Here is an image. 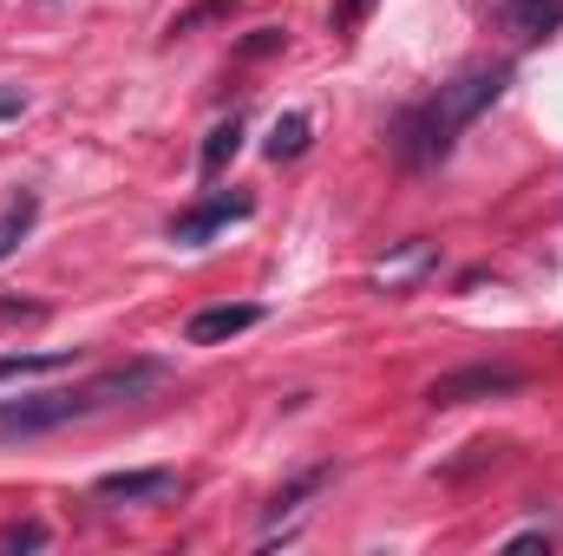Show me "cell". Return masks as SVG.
Listing matches in <instances>:
<instances>
[{
  "instance_id": "4fadbf2b",
  "label": "cell",
  "mask_w": 563,
  "mask_h": 556,
  "mask_svg": "<svg viewBox=\"0 0 563 556\" xmlns=\"http://www.w3.org/2000/svg\"><path fill=\"white\" fill-rule=\"evenodd\" d=\"M328 485V465H314V471H301L295 485H282L276 498H269V518H282V511H301V498H314Z\"/></svg>"
},
{
  "instance_id": "5bb4252c",
  "label": "cell",
  "mask_w": 563,
  "mask_h": 556,
  "mask_svg": "<svg viewBox=\"0 0 563 556\" xmlns=\"http://www.w3.org/2000/svg\"><path fill=\"white\" fill-rule=\"evenodd\" d=\"M236 0H197V7H184V13H170V26H164V40H184V33H197L203 20H217V13H230Z\"/></svg>"
},
{
  "instance_id": "7c38bea8",
  "label": "cell",
  "mask_w": 563,
  "mask_h": 556,
  "mask_svg": "<svg viewBox=\"0 0 563 556\" xmlns=\"http://www.w3.org/2000/svg\"><path fill=\"white\" fill-rule=\"evenodd\" d=\"M420 269H432V243H407L394 263H380L374 269V281H387V288H400V281H413Z\"/></svg>"
},
{
  "instance_id": "30bf717a",
  "label": "cell",
  "mask_w": 563,
  "mask_h": 556,
  "mask_svg": "<svg viewBox=\"0 0 563 556\" xmlns=\"http://www.w3.org/2000/svg\"><path fill=\"white\" fill-rule=\"evenodd\" d=\"M73 367V347H53V354H0V380H26V374H59Z\"/></svg>"
},
{
  "instance_id": "9a60e30c",
  "label": "cell",
  "mask_w": 563,
  "mask_h": 556,
  "mask_svg": "<svg viewBox=\"0 0 563 556\" xmlns=\"http://www.w3.org/2000/svg\"><path fill=\"white\" fill-rule=\"evenodd\" d=\"M46 524L40 518H20V524H0V551H46Z\"/></svg>"
},
{
  "instance_id": "d6986e66",
  "label": "cell",
  "mask_w": 563,
  "mask_h": 556,
  "mask_svg": "<svg viewBox=\"0 0 563 556\" xmlns=\"http://www.w3.org/2000/svg\"><path fill=\"white\" fill-rule=\"evenodd\" d=\"M20 112H26V92H20V86H13V92H0V119H20Z\"/></svg>"
},
{
  "instance_id": "277c9868",
  "label": "cell",
  "mask_w": 563,
  "mask_h": 556,
  "mask_svg": "<svg viewBox=\"0 0 563 556\" xmlns=\"http://www.w3.org/2000/svg\"><path fill=\"white\" fill-rule=\"evenodd\" d=\"M525 374L518 367H459V374H439L426 387V407H472V400H498V393H518Z\"/></svg>"
},
{
  "instance_id": "7a4b0ae2",
  "label": "cell",
  "mask_w": 563,
  "mask_h": 556,
  "mask_svg": "<svg viewBox=\"0 0 563 556\" xmlns=\"http://www.w3.org/2000/svg\"><path fill=\"white\" fill-rule=\"evenodd\" d=\"M151 387H164V360H125V367L92 374L86 387H59V393H33V400L0 407V432H7V438H33V432L73 425V419H86V413L125 407V400H139Z\"/></svg>"
},
{
  "instance_id": "52a82bcc",
  "label": "cell",
  "mask_w": 563,
  "mask_h": 556,
  "mask_svg": "<svg viewBox=\"0 0 563 556\" xmlns=\"http://www.w3.org/2000/svg\"><path fill=\"white\" fill-rule=\"evenodd\" d=\"M505 20L518 40H544L563 26V0H505Z\"/></svg>"
},
{
  "instance_id": "6da1fadb",
  "label": "cell",
  "mask_w": 563,
  "mask_h": 556,
  "mask_svg": "<svg viewBox=\"0 0 563 556\" xmlns=\"http://www.w3.org/2000/svg\"><path fill=\"white\" fill-rule=\"evenodd\" d=\"M505 86H511V66H505V59L465 66V73H459V79H445L432 99L407 105V112L394 119V157H400V164H413V170H420V164H439L478 112H492V105L505 99Z\"/></svg>"
},
{
  "instance_id": "e0dca14e",
  "label": "cell",
  "mask_w": 563,
  "mask_h": 556,
  "mask_svg": "<svg viewBox=\"0 0 563 556\" xmlns=\"http://www.w3.org/2000/svg\"><path fill=\"white\" fill-rule=\"evenodd\" d=\"M367 7H374V0H341V7L328 13V26H334V33H354V20H361Z\"/></svg>"
},
{
  "instance_id": "ba28073f",
  "label": "cell",
  "mask_w": 563,
  "mask_h": 556,
  "mask_svg": "<svg viewBox=\"0 0 563 556\" xmlns=\"http://www.w3.org/2000/svg\"><path fill=\"white\" fill-rule=\"evenodd\" d=\"M33 223H40V197H33V190H13L7 210H0V263L33 236Z\"/></svg>"
},
{
  "instance_id": "ac0fdd59",
  "label": "cell",
  "mask_w": 563,
  "mask_h": 556,
  "mask_svg": "<svg viewBox=\"0 0 563 556\" xmlns=\"http://www.w3.org/2000/svg\"><path fill=\"white\" fill-rule=\"evenodd\" d=\"M538 544L551 551V531H518V537H505V551H538Z\"/></svg>"
},
{
  "instance_id": "9c48e42d",
  "label": "cell",
  "mask_w": 563,
  "mask_h": 556,
  "mask_svg": "<svg viewBox=\"0 0 563 556\" xmlns=\"http://www.w3.org/2000/svg\"><path fill=\"white\" fill-rule=\"evenodd\" d=\"M236 151H243V119L230 112V119H223V125L203 138V157H197V164H203V177H223V164H230Z\"/></svg>"
},
{
  "instance_id": "2e32d148",
  "label": "cell",
  "mask_w": 563,
  "mask_h": 556,
  "mask_svg": "<svg viewBox=\"0 0 563 556\" xmlns=\"http://www.w3.org/2000/svg\"><path fill=\"white\" fill-rule=\"evenodd\" d=\"M276 46H288V26H256V33L243 40V53H250V59H263V53H276Z\"/></svg>"
},
{
  "instance_id": "8fae6325",
  "label": "cell",
  "mask_w": 563,
  "mask_h": 556,
  "mask_svg": "<svg viewBox=\"0 0 563 556\" xmlns=\"http://www.w3.org/2000/svg\"><path fill=\"white\" fill-rule=\"evenodd\" d=\"M301 151H308V112H282L276 132H269V157L288 164V157H301Z\"/></svg>"
},
{
  "instance_id": "5b68a950",
  "label": "cell",
  "mask_w": 563,
  "mask_h": 556,
  "mask_svg": "<svg viewBox=\"0 0 563 556\" xmlns=\"http://www.w3.org/2000/svg\"><path fill=\"white\" fill-rule=\"evenodd\" d=\"M177 491H184V478H177L170 465H151V471H106V478L92 485L99 504H170Z\"/></svg>"
},
{
  "instance_id": "8992f818",
  "label": "cell",
  "mask_w": 563,
  "mask_h": 556,
  "mask_svg": "<svg viewBox=\"0 0 563 556\" xmlns=\"http://www.w3.org/2000/svg\"><path fill=\"white\" fill-rule=\"evenodd\" d=\"M263 321V308L256 301H217V308H197L190 314V347H217V341H236V334H250Z\"/></svg>"
},
{
  "instance_id": "3957f363",
  "label": "cell",
  "mask_w": 563,
  "mask_h": 556,
  "mask_svg": "<svg viewBox=\"0 0 563 556\" xmlns=\"http://www.w3.org/2000/svg\"><path fill=\"white\" fill-rule=\"evenodd\" d=\"M250 216H256V197H250V190H230V197H203L197 210L170 216V243H177V249H197V243H210L217 230H230V223H250Z\"/></svg>"
}]
</instances>
